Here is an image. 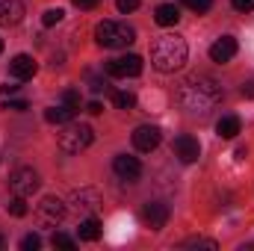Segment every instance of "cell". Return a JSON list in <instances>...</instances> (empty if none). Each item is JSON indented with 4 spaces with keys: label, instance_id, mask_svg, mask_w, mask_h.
<instances>
[{
    "label": "cell",
    "instance_id": "6da1fadb",
    "mask_svg": "<svg viewBox=\"0 0 254 251\" xmlns=\"http://www.w3.org/2000/svg\"><path fill=\"white\" fill-rule=\"evenodd\" d=\"M178 101H181V107H184L190 116L204 119V116H210V113L219 107L222 89H219L216 80H210V77H204V74H192V77H187V80L181 83Z\"/></svg>",
    "mask_w": 254,
    "mask_h": 251
},
{
    "label": "cell",
    "instance_id": "7a4b0ae2",
    "mask_svg": "<svg viewBox=\"0 0 254 251\" xmlns=\"http://www.w3.org/2000/svg\"><path fill=\"white\" fill-rule=\"evenodd\" d=\"M190 57V48L181 36H160L154 45H151V65L163 74H175L187 65Z\"/></svg>",
    "mask_w": 254,
    "mask_h": 251
},
{
    "label": "cell",
    "instance_id": "3957f363",
    "mask_svg": "<svg viewBox=\"0 0 254 251\" xmlns=\"http://www.w3.org/2000/svg\"><path fill=\"white\" fill-rule=\"evenodd\" d=\"M95 42L101 48H127L130 42H136V30L122 21H101L95 27Z\"/></svg>",
    "mask_w": 254,
    "mask_h": 251
},
{
    "label": "cell",
    "instance_id": "277c9868",
    "mask_svg": "<svg viewBox=\"0 0 254 251\" xmlns=\"http://www.w3.org/2000/svg\"><path fill=\"white\" fill-rule=\"evenodd\" d=\"M92 139H95V130L89 125L68 122V125H63V133H60V148L65 154H80V151H86L92 145Z\"/></svg>",
    "mask_w": 254,
    "mask_h": 251
},
{
    "label": "cell",
    "instance_id": "5b68a950",
    "mask_svg": "<svg viewBox=\"0 0 254 251\" xmlns=\"http://www.w3.org/2000/svg\"><path fill=\"white\" fill-rule=\"evenodd\" d=\"M39 184H42V181H39V172H36V169H27V166H24V169H15L12 178H9V189H12L15 195H21V198H30V195L39 189Z\"/></svg>",
    "mask_w": 254,
    "mask_h": 251
},
{
    "label": "cell",
    "instance_id": "8992f818",
    "mask_svg": "<svg viewBox=\"0 0 254 251\" xmlns=\"http://www.w3.org/2000/svg\"><path fill=\"white\" fill-rule=\"evenodd\" d=\"M36 219L45 225V228H54V225H60L65 219V207L60 198H54V195H48V198H42V204L36 207Z\"/></svg>",
    "mask_w": 254,
    "mask_h": 251
},
{
    "label": "cell",
    "instance_id": "52a82bcc",
    "mask_svg": "<svg viewBox=\"0 0 254 251\" xmlns=\"http://www.w3.org/2000/svg\"><path fill=\"white\" fill-rule=\"evenodd\" d=\"M139 216H142V225H145V228L163 231L166 222H169V204H163V201H148Z\"/></svg>",
    "mask_w": 254,
    "mask_h": 251
},
{
    "label": "cell",
    "instance_id": "ba28073f",
    "mask_svg": "<svg viewBox=\"0 0 254 251\" xmlns=\"http://www.w3.org/2000/svg\"><path fill=\"white\" fill-rule=\"evenodd\" d=\"M107 74L110 77H139L142 74V57L127 54V57H119V60H110L107 63Z\"/></svg>",
    "mask_w": 254,
    "mask_h": 251
},
{
    "label": "cell",
    "instance_id": "9c48e42d",
    "mask_svg": "<svg viewBox=\"0 0 254 251\" xmlns=\"http://www.w3.org/2000/svg\"><path fill=\"white\" fill-rule=\"evenodd\" d=\"M172 151H175V157H181L184 163H195V160L201 157V145H198V139H195V136H190V133L175 136Z\"/></svg>",
    "mask_w": 254,
    "mask_h": 251
},
{
    "label": "cell",
    "instance_id": "30bf717a",
    "mask_svg": "<svg viewBox=\"0 0 254 251\" xmlns=\"http://www.w3.org/2000/svg\"><path fill=\"white\" fill-rule=\"evenodd\" d=\"M113 172L127 181V184H136L139 181V175H142V163L136 160V157H130V154H119L116 160H113Z\"/></svg>",
    "mask_w": 254,
    "mask_h": 251
},
{
    "label": "cell",
    "instance_id": "8fae6325",
    "mask_svg": "<svg viewBox=\"0 0 254 251\" xmlns=\"http://www.w3.org/2000/svg\"><path fill=\"white\" fill-rule=\"evenodd\" d=\"M160 139H163V133H160V127L154 125H142L133 130V145H136V151H154L157 145H160Z\"/></svg>",
    "mask_w": 254,
    "mask_h": 251
},
{
    "label": "cell",
    "instance_id": "7c38bea8",
    "mask_svg": "<svg viewBox=\"0 0 254 251\" xmlns=\"http://www.w3.org/2000/svg\"><path fill=\"white\" fill-rule=\"evenodd\" d=\"M234 57H237V39L234 36H222V39L213 42V48H210L213 63H231Z\"/></svg>",
    "mask_w": 254,
    "mask_h": 251
},
{
    "label": "cell",
    "instance_id": "4fadbf2b",
    "mask_svg": "<svg viewBox=\"0 0 254 251\" xmlns=\"http://www.w3.org/2000/svg\"><path fill=\"white\" fill-rule=\"evenodd\" d=\"M36 60L30 57V54H18L12 63H9V74L15 77V80H30L33 74H36Z\"/></svg>",
    "mask_w": 254,
    "mask_h": 251
},
{
    "label": "cell",
    "instance_id": "5bb4252c",
    "mask_svg": "<svg viewBox=\"0 0 254 251\" xmlns=\"http://www.w3.org/2000/svg\"><path fill=\"white\" fill-rule=\"evenodd\" d=\"M154 21H157L160 27H172V24L181 21V9H178L175 3H160V6L154 9Z\"/></svg>",
    "mask_w": 254,
    "mask_h": 251
},
{
    "label": "cell",
    "instance_id": "9a60e30c",
    "mask_svg": "<svg viewBox=\"0 0 254 251\" xmlns=\"http://www.w3.org/2000/svg\"><path fill=\"white\" fill-rule=\"evenodd\" d=\"M74 207L77 210H95L98 204H101V195L95 192V189H80V192H74Z\"/></svg>",
    "mask_w": 254,
    "mask_h": 251
},
{
    "label": "cell",
    "instance_id": "2e32d148",
    "mask_svg": "<svg viewBox=\"0 0 254 251\" xmlns=\"http://www.w3.org/2000/svg\"><path fill=\"white\" fill-rule=\"evenodd\" d=\"M45 122L48 125H68V122H74V110L71 107H48L45 110Z\"/></svg>",
    "mask_w": 254,
    "mask_h": 251
},
{
    "label": "cell",
    "instance_id": "e0dca14e",
    "mask_svg": "<svg viewBox=\"0 0 254 251\" xmlns=\"http://www.w3.org/2000/svg\"><path fill=\"white\" fill-rule=\"evenodd\" d=\"M240 127H243V122H240L237 116H222L219 125H216V133H219L222 139H234V136L240 133Z\"/></svg>",
    "mask_w": 254,
    "mask_h": 251
},
{
    "label": "cell",
    "instance_id": "ac0fdd59",
    "mask_svg": "<svg viewBox=\"0 0 254 251\" xmlns=\"http://www.w3.org/2000/svg\"><path fill=\"white\" fill-rule=\"evenodd\" d=\"M98 237H101V222H98V219H86V222H80V240L95 243Z\"/></svg>",
    "mask_w": 254,
    "mask_h": 251
},
{
    "label": "cell",
    "instance_id": "d6986e66",
    "mask_svg": "<svg viewBox=\"0 0 254 251\" xmlns=\"http://www.w3.org/2000/svg\"><path fill=\"white\" fill-rule=\"evenodd\" d=\"M113 104H116L119 110H133V107H136V98H133L130 92H113Z\"/></svg>",
    "mask_w": 254,
    "mask_h": 251
},
{
    "label": "cell",
    "instance_id": "ffe728a7",
    "mask_svg": "<svg viewBox=\"0 0 254 251\" xmlns=\"http://www.w3.org/2000/svg\"><path fill=\"white\" fill-rule=\"evenodd\" d=\"M9 213H12V216H18V219H21V216H27V213H30V207H27V198L15 195V198L9 201Z\"/></svg>",
    "mask_w": 254,
    "mask_h": 251
},
{
    "label": "cell",
    "instance_id": "44dd1931",
    "mask_svg": "<svg viewBox=\"0 0 254 251\" xmlns=\"http://www.w3.org/2000/svg\"><path fill=\"white\" fill-rule=\"evenodd\" d=\"M187 249H210V251H219V243L216 240H204V237H192L184 243Z\"/></svg>",
    "mask_w": 254,
    "mask_h": 251
},
{
    "label": "cell",
    "instance_id": "7402d4cb",
    "mask_svg": "<svg viewBox=\"0 0 254 251\" xmlns=\"http://www.w3.org/2000/svg\"><path fill=\"white\" fill-rule=\"evenodd\" d=\"M63 18H65L63 9H48V12L42 15V24H45V27H57V24H60Z\"/></svg>",
    "mask_w": 254,
    "mask_h": 251
},
{
    "label": "cell",
    "instance_id": "603a6c76",
    "mask_svg": "<svg viewBox=\"0 0 254 251\" xmlns=\"http://www.w3.org/2000/svg\"><path fill=\"white\" fill-rule=\"evenodd\" d=\"M39 249H42V237L39 234H27L21 240V251H39Z\"/></svg>",
    "mask_w": 254,
    "mask_h": 251
},
{
    "label": "cell",
    "instance_id": "cb8c5ba5",
    "mask_svg": "<svg viewBox=\"0 0 254 251\" xmlns=\"http://www.w3.org/2000/svg\"><path fill=\"white\" fill-rule=\"evenodd\" d=\"M184 3H187V9L198 12V15H204V12L213 9V0H184Z\"/></svg>",
    "mask_w": 254,
    "mask_h": 251
},
{
    "label": "cell",
    "instance_id": "d4e9b609",
    "mask_svg": "<svg viewBox=\"0 0 254 251\" xmlns=\"http://www.w3.org/2000/svg\"><path fill=\"white\" fill-rule=\"evenodd\" d=\"M63 104L65 107H71L74 113L80 110V92H74V89H65L63 92Z\"/></svg>",
    "mask_w": 254,
    "mask_h": 251
},
{
    "label": "cell",
    "instance_id": "484cf974",
    "mask_svg": "<svg viewBox=\"0 0 254 251\" xmlns=\"http://www.w3.org/2000/svg\"><path fill=\"white\" fill-rule=\"evenodd\" d=\"M51 243H54V249H68V251L77 246V243H74V240H71L68 234H60V231L54 234V240H51Z\"/></svg>",
    "mask_w": 254,
    "mask_h": 251
},
{
    "label": "cell",
    "instance_id": "4316f807",
    "mask_svg": "<svg viewBox=\"0 0 254 251\" xmlns=\"http://www.w3.org/2000/svg\"><path fill=\"white\" fill-rule=\"evenodd\" d=\"M116 6H119V12H122V15H130V12H136V9H139V0H116Z\"/></svg>",
    "mask_w": 254,
    "mask_h": 251
},
{
    "label": "cell",
    "instance_id": "83f0119b",
    "mask_svg": "<svg viewBox=\"0 0 254 251\" xmlns=\"http://www.w3.org/2000/svg\"><path fill=\"white\" fill-rule=\"evenodd\" d=\"M30 104L27 101H3V110H12V113H24Z\"/></svg>",
    "mask_w": 254,
    "mask_h": 251
},
{
    "label": "cell",
    "instance_id": "f1b7e54d",
    "mask_svg": "<svg viewBox=\"0 0 254 251\" xmlns=\"http://www.w3.org/2000/svg\"><path fill=\"white\" fill-rule=\"evenodd\" d=\"M231 3H234L237 12H252L254 9V0H231Z\"/></svg>",
    "mask_w": 254,
    "mask_h": 251
},
{
    "label": "cell",
    "instance_id": "f546056e",
    "mask_svg": "<svg viewBox=\"0 0 254 251\" xmlns=\"http://www.w3.org/2000/svg\"><path fill=\"white\" fill-rule=\"evenodd\" d=\"M107 86H110V83H107V80H101V77H92V86H89V89H92V92H95V95H98V92H104V89H107Z\"/></svg>",
    "mask_w": 254,
    "mask_h": 251
},
{
    "label": "cell",
    "instance_id": "4dcf8cb0",
    "mask_svg": "<svg viewBox=\"0 0 254 251\" xmlns=\"http://www.w3.org/2000/svg\"><path fill=\"white\" fill-rule=\"evenodd\" d=\"M101 0H74V6H80V9H95Z\"/></svg>",
    "mask_w": 254,
    "mask_h": 251
},
{
    "label": "cell",
    "instance_id": "1f68e13d",
    "mask_svg": "<svg viewBox=\"0 0 254 251\" xmlns=\"http://www.w3.org/2000/svg\"><path fill=\"white\" fill-rule=\"evenodd\" d=\"M86 110H89V113H92V116H101V113H104V107H101V104H98V101H92V104H89V107H86Z\"/></svg>",
    "mask_w": 254,
    "mask_h": 251
},
{
    "label": "cell",
    "instance_id": "d6a6232c",
    "mask_svg": "<svg viewBox=\"0 0 254 251\" xmlns=\"http://www.w3.org/2000/svg\"><path fill=\"white\" fill-rule=\"evenodd\" d=\"M15 89H18V86H9V83H6V86H0V95H12Z\"/></svg>",
    "mask_w": 254,
    "mask_h": 251
},
{
    "label": "cell",
    "instance_id": "836d02e7",
    "mask_svg": "<svg viewBox=\"0 0 254 251\" xmlns=\"http://www.w3.org/2000/svg\"><path fill=\"white\" fill-rule=\"evenodd\" d=\"M0 51H3V39H0Z\"/></svg>",
    "mask_w": 254,
    "mask_h": 251
},
{
    "label": "cell",
    "instance_id": "e575fe53",
    "mask_svg": "<svg viewBox=\"0 0 254 251\" xmlns=\"http://www.w3.org/2000/svg\"><path fill=\"white\" fill-rule=\"evenodd\" d=\"M0 249H3V237H0Z\"/></svg>",
    "mask_w": 254,
    "mask_h": 251
}]
</instances>
